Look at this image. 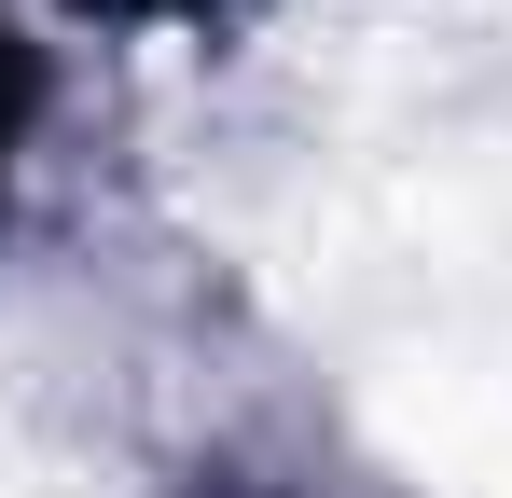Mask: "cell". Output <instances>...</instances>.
<instances>
[{
  "label": "cell",
  "instance_id": "1",
  "mask_svg": "<svg viewBox=\"0 0 512 498\" xmlns=\"http://www.w3.org/2000/svg\"><path fill=\"white\" fill-rule=\"evenodd\" d=\"M42 125H56V42L0 0V236L28 208V166H42Z\"/></svg>",
  "mask_w": 512,
  "mask_h": 498
},
{
  "label": "cell",
  "instance_id": "2",
  "mask_svg": "<svg viewBox=\"0 0 512 498\" xmlns=\"http://www.w3.org/2000/svg\"><path fill=\"white\" fill-rule=\"evenodd\" d=\"M70 28H125V42H208V28H236L250 0H56Z\"/></svg>",
  "mask_w": 512,
  "mask_h": 498
}]
</instances>
